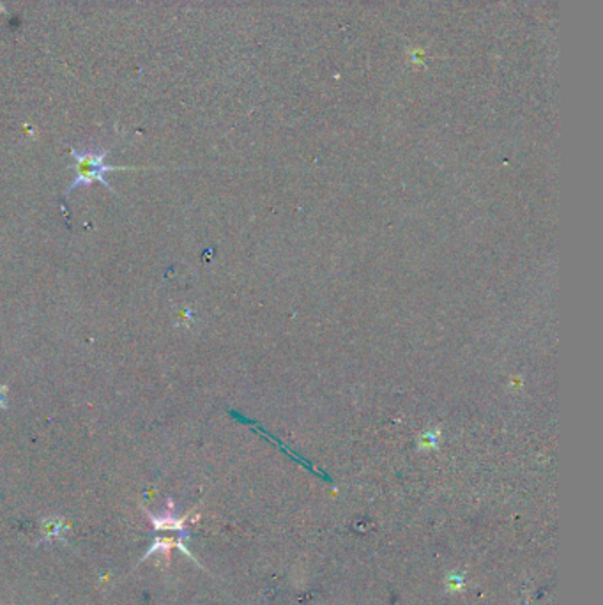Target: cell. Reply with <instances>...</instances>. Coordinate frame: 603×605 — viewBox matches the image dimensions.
<instances>
[{"mask_svg": "<svg viewBox=\"0 0 603 605\" xmlns=\"http://www.w3.org/2000/svg\"><path fill=\"white\" fill-rule=\"evenodd\" d=\"M110 152V149H103V151H93V149H85V151H78V149H71L73 156V177L71 185L67 188L66 195L69 191H73L78 186H88L91 182H101L108 189L110 193H115V189L110 186V182L106 181V174L108 172H117V170H131V167H113V165H106L105 158Z\"/></svg>", "mask_w": 603, "mask_h": 605, "instance_id": "cell-1", "label": "cell"}, {"mask_svg": "<svg viewBox=\"0 0 603 605\" xmlns=\"http://www.w3.org/2000/svg\"><path fill=\"white\" fill-rule=\"evenodd\" d=\"M149 521H151L152 527L158 531H179L182 536H186L185 530H186V524H188L189 517H176L174 515V504L172 501H168V508L163 515H154L151 512H145Z\"/></svg>", "mask_w": 603, "mask_h": 605, "instance_id": "cell-2", "label": "cell"}, {"mask_svg": "<svg viewBox=\"0 0 603 605\" xmlns=\"http://www.w3.org/2000/svg\"><path fill=\"white\" fill-rule=\"evenodd\" d=\"M185 538L186 536H176V538L159 536V538H156L151 549H149V551H147L145 554H143L142 561H143V559L149 558V556H152V554H163L165 559H167V561H168V559H170V552H172V549H179V551L182 552V554H186V556H188V558L195 559L191 556V552L188 551V547H186L185 543H182V540H185Z\"/></svg>", "mask_w": 603, "mask_h": 605, "instance_id": "cell-3", "label": "cell"}, {"mask_svg": "<svg viewBox=\"0 0 603 605\" xmlns=\"http://www.w3.org/2000/svg\"><path fill=\"white\" fill-rule=\"evenodd\" d=\"M67 525L62 519L59 517H48L43 521V538L41 542H50V540H59L62 538L64 530Z\"/></svg>", "mask_w": 603, "mask_h": 605, "instance_id": "cell-4", "label": "cell"}, {"mask_svg": "<svg viewBox=\"0 0 603 605\" xmlns=\"http://www.w3.org/2000/svg\"><path fill=\"white\" fill-rule=\"evenodd\" d=\"M462 588H464V577H462L460 573H451V576H448V579H446V589H448V591L457 593L460 591Z\"/></svg>", "mask_w": 603, "mask_h": 605, "instance_id": "cell-5", "label": "cell"}, {"mask_svg": "<svg viewBox=\"0 0 603 605\" xmlns=\"http://www.w3.org/2000/svg\"><path fill=\"white\" fill-rule=\"evenodd\" d=\"M5 393H8V388L0 386V409L5 407Z\"/></svg>", "mask_w": 603, "mask_h": 605, "instance_id": "cell-6", "label": "cell"}, {"mask_svg": "<svg viewBox=\"0 0 603 605\" xmlns=\"http://www.w3.org/2000/svg\"><path fill=\"white\" fill-rule=\"evenodd\" d=\"M0 13H5V8L2 4H0Z\"/></svg>", "mask_w": 603, "mask_h": 605, "instance_id": "cell-7", "label": "cell"}]
</instances>
